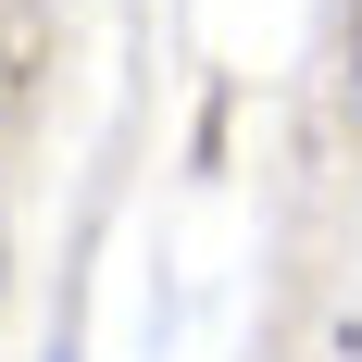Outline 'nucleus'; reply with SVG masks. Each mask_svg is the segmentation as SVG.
Returning <instances> with one entry per match:
<instances>
[{"instance_id": "f03ea898", "label": "nucleus", "mask_w": 362, "mask_h": 362, "mask_svg": "<svg viewBox=\"0 0 362 362\" xmlns=\"http://www.w3.org/2000/svg\"><path fill=\"white\" fill-rule=\"evenodd\" d=\"M50 362H75V350H50Z\"/></svg>"}, {"instance_id": "f257e3e1", "label": "nucleus", "mask_w": 362, "mask_h": 362, "mask_svg": "<svg viewBox=\"0 0 362 362\" xmlns=\"http://www.w3.org/2000/svg\"><path fill=\"white\" fill-rule=\"evenodd\" d=\"M350 88H362V0H350Z\"/></svg>"}]
</instances>
